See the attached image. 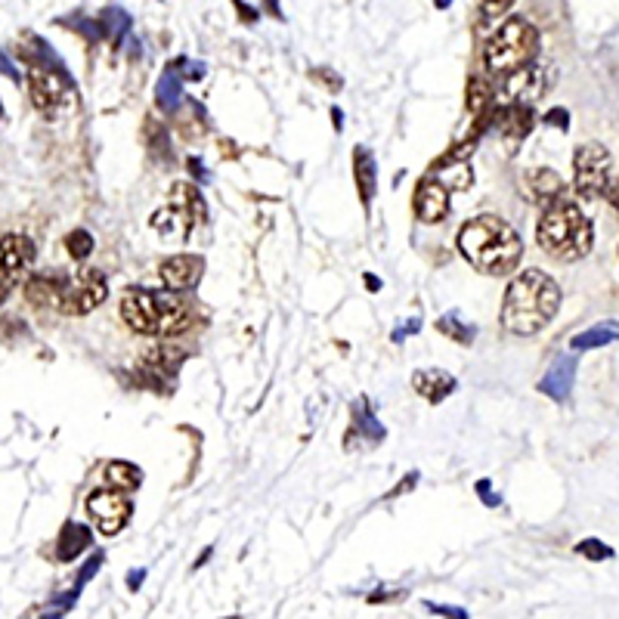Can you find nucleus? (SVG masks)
Masks as SVG:
<instances>
[{
	"instance_id": "4468645a",
	"label": "nucleus",
	"mask_w": 619,
	"mask_h": 619,
	"mask_svg": "<svg viewBox=\"0 0 619 619\" xmlns=\"http://www.w3.org/2000/svg\"><path fill=\"white\" fill-rule=\"evenodd\" d=\"M449 214V189H443L437 180H425L415 189V217L421 223H440Z\"/></svg>"
},
{
	"instance_id": "ddd939ff",
	"label": "nucleus",
	"mask_w": 619,
	"mask_h": 619,
	"mask_svg": "<svg viewBox=\"0 0 619 619\" xmlns=\"http://www.w3.org/2000/svg\"><path fill=\"white\" fill-rule=\"evenodd\" d=\"M62 93H65V87L53 72H47V69H31L28 72V96H31V103H35L38 112L53 115L62 106Z\"/></svg>"
},
{
	"instance_id": "2eb2a0df",
	"label": "nucleus",
	"mask_w": 619,
	"mask_h": 619,
	"mask_svg": "<svg viewBox=\"0 0 619 619\" xmlns=\"http://www.w3.org/2000/svg\"><path fill=\"white\" fill-rule=\"evenodd\" d=\"M527 192H530V199L542 208L548 205H555V202H564V180L558 171H551V168H533L527 171Z\"/></svg>"
},
{
	"instance_id": "5701e85b",
	"label": "nucleus",
	"mask_w": 619,
	"mask_h": 619,
	"mask_svg": "<svg viewBox=\"0 0 619 619\" xmlns=\"http://www.w3.org/2000/svg\"><path fill=\"white\" fill-rule=\"evenodd\" d=\"M106 480H109L112 490L127 493V490H137L143 474H140L137 465H130V462H109V465H106Z\"/></svg>"
},
{
	"instance_id": "0eeeda50",
	"label": "nucleus",
	"mask_w": 619,
	"mask_h": 619,
	"mask_svg": "<svg viewBox=\"0 0 619 619\" xmlns=\"http://www.w3.org/2000/svg\"><path fill=\"white\" fill-rule=\"evenodd\" d=\"M87 514L93 517L96 530L103 536H118L130 520V502L121 490H96L87 499Z\"/></svg>"
},
{
	"instance_id": "a211bd4d",
	"label": "nucleus",
	"mask_w": 619,
	"mask_h": 619,
	"mask_svg": "<svg viewBox=\"0 0 619 619\" xmlns=\"http://www.w3.org/2000/svg\"><path fill=\"white\" fill-rule=\"evenodd\" d=\"M455 381L449 372H443V369H421V372H415L412 375V387L418 390L421 397H425L428 403H443L452 390H455Z\"/></svg>"
},
{
	"instance_id": "9d476101",
	"label": "nucleus",
	"mask_w": 619,
	"mask_h": 619,
	"mask_svg": "<svg viewBox=\"0 0 619 619\" xmlns=\"http://www.w3.org/2000/svg\"><path fill=\"white\" fill-rule=\"evenodd\" d=\"M121 316L130 332L158 335V298L149 288H127L121 298Z\"/></svg>"
},
{
	"instance_id": "a878e982",
	"label": "nucleus",
	"mask_w": 619,
	"mask_h": 619,
	"mask_svg": "<svg viewBox=\"0 0 619 619\" xmlns=\"http://www.w3.org/2000/svg\"><path fill=\"white\" fill-rule=\"evenodd\" d=\"M437 329H440L446 338H452V341H462V344H471V335H474L471 325L459 322L455 316H443V319L437 322Z\"/></svg>"
},
{
	"instance_id": "c9c22d12",
	"label": "nucleus",
	"mask_w": 619,
	"mask_h": 619,
	"mask_svg": "<svg viewBox=\"0 0 619 619\" xmlns=\"http://www.w3.org/2000/svg\"><path fill=\"white\" fill-rule=\"evenodd\" d=\"M7 291H10V288H7L4 282H0V304H4V301H7Z\"/></svg>"
},
{
	"instance_id": "f8f14e48",
	"label": "nucleus",
	"mask_w": 619,
	"mask_h": 619,
	"mask_svg": "<svg viewBox=\"0 0 619 619\" xmlns=\"http://www.w3.org/2000/svg\"><path fill=\"white\" fill-rule=\"evenodd\" d=\"M69 279L59 273H38L25 279V301L35 304L41 310H59L65 301V291H69Z\"/></svg>"
},
{
	"instance_id": "c756f323",
	"label": "nucleus",
	"mask_w": 619,
	"mask_h": 619,
	"mask_svg": "<svg viewBox=\"0 0 619 619\" xmlns=\"http://www.w3.org/2000/svg\"><path fill=\"white\" fill-rule=\"evenodd\" d=\"M428 607H431V613H440V616H446V619H468L465 610H449L446 604H428Z\"/></svg>"
},
{
	"instance_id": "1a4fd4ad",
	"label": "nucleus",
	"mask_w": 619,
	"mask_h": 619,
	"mask_svg": "<svg viewBox=\"0 0 619 619\" xmlns=\"http://www.w3.org/2000/svg\"><path fill=\"white\" fill-rule=\"evenodd\" d=\"M35 242H31L28 236L22 233H10L0 239V282H4L7 288L13 282H22L31 270V264H35Z\"/></svg>"
},
{
	"instance_id": "aec40b11",
	"label": "nucleus",
	"mask_w": 619,
	"mask_h": 619,
	"mask_svg": "<svg viewBox=\"0 0 619 619\" xmlns=\"http://www.w3.org/2000/svg\"><path fill=\"white\" fill-rule=\"evenodd\" d=\"M353 177H356V189H360L363 205L369 208L372 199H375V186H378V180H375V158H372V152L363 149V146H356V149H353Z\"/></svg>"
},
{
	"instance_id": "9b49d317",
	"label": "nucleus",
	"mask_w": 619,
	"mask_h": 619,
	"mask_svg": "<svg viewBox=\"0 0 619 619\" xmlns=\"http://www.w3.org/2000/svg\"><path fill=\"white\" fill-rule=\"evenodd\" d=\"M202 273H205V260L199 254H177L158 267V276L168 291H189L192 285H199Z\"/></svg>"
},
{
	"instance_id": "2f4dec72",
	"label": "nucleus",
	"mask_w": 619,
	"mask_h": 619,
	"mask_svg": "<svg viewBox=\"0 0 619 619\" xmlns=\"http://www.w3.org/2000/svg\"><path fill=\"white\" fill-rule=\"evenodd\" d=\"M477 493H480L486 502H490V505H499V496H493V490H490V480H480V483H477Z\"/></svg>"
},
{
	"instance_id": "f257e3e1",
	"label": "nucleus",
	"mask_w": 619,
	"mask_h": 619,
	"mask_svg": "<svg viewBox=\"0 0 619 619\" xmlns=\"http://www.w3.org/2000/svg\"><path fill=\"white\" fill-rule=\"evenodd\" d=\"M558 307H561L558 282L542 270H527V273H520L505 291L502 325L511 335L527 338V335L542 332L545 325L558 316Z\"/></svg>"
},
{
	"instance_id": "e433bc0d",
	"label": "nucleus",
	"mask_w": 619,
	"mask_h": 619,
	"mask_svg": "<svg viewBox=\"0 0 619 619\" xmlns=\"http://www.w3.org/2000/svg\"><path fill=\"white\" fill-rule=\"evenodd\" d=\"M0 115H4V106H0Z\"/></svg>"
},
{
	"instance_id": "bb28decb",
	"label": "nucleus",
	"mask_w": 619,
	"mask_h": 619,
	"mask_svg": "<svg viewBox=\"0 0 619 619\" xmlns=\"http://www.w3.org/2000/svg\"><path fill=\"white\" fill-rule=\"evenodd\" d=\"M158 100L165 103V106H174L180 100V78H177L174 69H168L165 78L158 81Z\"/></svg>"
},
{
	"instance_id": "f704fd0d",
	"label": "nucleus",
	"mask_w": 619,
	"mask_h": 619,
	"mask_svg": "<svg viewBox=\"0 0 619 619\" xmlns=\"http://www.w3.org/2000/svg\"><path fill=\"white\" fill-rule=\"evenodd\" d=\"M366 282H369V291H378V288H381V282H378V279H375L372 273L366 276Z\"/></svg>"
},
{
	"instance_id": "393cba45",
	"label": "nucleus",
	"mask_w": 619,
	"mask_h": 619,
	"mask_svg": "<svg viewBox=\"0 0 619 619\" xmlns=\"http://www.w3.org/2000/svg\"><path fill=\"white\" fill-rule=\"evenodd\" d=\"M65 251H69L72 260H87L90 251H93V236L87 230H75L65 236Z\"/></svg>"
},
{
	"instance_id": "7c9ffc66",
	"label": "nucleus",
	"mask_w": 619,
	"mask_h": 619,
	"mask_svg": "<svg viewBox=\"0 0 619 619\" xmlns=\"http://www.w3.org/2000/svg\"><path fill=\"white\" fill-rule=\"evenodd\" d=\"M545 121H548V124H555V127H561V130H567V124H570V118H567V112H564V109H555V112H551Z\"/></svg>"
},
{
	"instance_id": "cd10ccee",
	"label": "nucleus",
	"mask_w": 619,
	"mask_h": 619,
	"mask_svg": "<svg viewBox=\"0 0 619 619\" xmlns=\"http://www.w3.org/2000/svg\"><path fill=\"white\" fill-rule=\"evenodd\" d=\"M576 551H579L582 558H589V561H607V558H613V548H607V545L598 542V539H585V542H579Z\"/></svg>"
},
{
	"instance_id": "20e7f679",
	"label": "nucleus",
	"mask_w": 619,
	"mask_h": 619,
	"mask_svg": "<svg viewBox=\"0 0 619 619\" xmlns=\"http://www.w3.org/2000/svg\"><path fill=\"white\" fill-rule=\"evenodd\" d=\"M539 53V31L524 16H511L496 28V35L486 41V69L493 75H514L530 69Z\"/></svg>"
},
{
	"instance_id": "72a5a7b5",
	"label": "nucleus",
	"mask_w": 619,
	"mask_h": 619,
	"mask_svg": "<svg viewBox=\"0 0 619 619\" xmlns=\"http://www.w3.org/2000/svg\"><path fill=\"white\" fill-rule=\"evenodd\" d=\"M607 195H610V205H613V208L619 211V186H613V189H610Z\"/></svg>"
},
{
	"instance_id": "f3484780",
	"label": "nucleus",
	"mask_w": 619,
	"mask_h": 619,
	"mask_svg": "<svg viewBox=\"0 0 619 619\" xmlns=\"http://www.w3.org/2000/svg\"><path fill=\"white\" fill-rule=\"evenodd\" d=\"M158 298V335H177L189 325V307L177 298V291H155Z\"/></svg>"
},
{
	"instance_id": "6ab92c4d",
	"label": "nucleus",
	"mask_w": 619,
	"mask_h": 619,
	"mask_svg": "<svg viewBox=\"0 0 619 619\" xmlns=\"http://www.w3.org/2000/svg\"><path fill=\"white\" fill-rule=\"evenodd\" d=\"M431 180H437L443 189H449V192H465V189H471V183H474V171H471V165L468 161H459V158H440V165L431 171Z\"/></svg>"
},
{
	"instance_id": "473e14b6",
	"label": "nucleus",
	"mask_w": 619,
	"mask_h": 619,
	"mask_svg": "<svg viewBox=\"0 0 619 619\" xmlns=\"http://www.w3.org/2000/svg\"><path fill=\"white\" fill-rule=\"evenodd\" d=\"M146 576V570H137V573H130V589H140V579Z\"/></svg>"
},
{
	"instance_id": "423d86ee",
	"label": "nucleus",
	"mask_w": 619,
	"mask_h": 619,
	"mask_svg": "<svg viewBox=\"0 0 619 619\" xmlns=\"http://www.w3.org/2000/svg\"><path fill=\"white\" fill-rule=\"evenodd\" d=\"M573 186L585 202L610 192V152L601 143H585L573 155Z\"/></svg>"
},
{
	"instance_id": "6e6552de",
	"label": "nucleus",
	"mask_w": 619,
	"mask_h": 619,
	"mask_svg": "<svg viewBox=\"0 0 619 619\" xmlns=\"http://www.w3.org/2000/svg\"><path fill=\"white\" fill-rule=\"evenodd\" d=\"M109 295L106 288V276L100 270H84L78 276V282L69 285V291H65V301L59 307V313L65 316H84L90 310H96Z\"/></svg>"
},
{
	"instance_id": "dca6fc26",
	"label": "nucleus",
	"mask_w": 619,
	"mask_h": 619,
	"mask_svg": "<svg viewBox=\"0 0 619 619\" xmlns=\"http://www.w3.org/2000/svg\"><path fill=\"white\" fill-rule=\"evenodd\" d=\"M573 381H576V360L573 356H561V360L542 375L539 390L555 403H564L570 397V390H573Z\"/></svg>"
},
{
	"instance_id": "f03ea898",
	"label": "nucleus",
	"mask_w": 619,
	"mask_h": 619,
	"mask_svg": "<svg viewBox=\"0 0 619 619\" xmlns=\"http://www.w3.org/2000/svg\"><path fill=\"white\" fill-rule=\"evenodd\" d=\"M459 251L465 254V260L474 270H480L486 276H508L520 264L524 245H520V236L505 220H499L493 214H483V217H474L462 226Z\"/></svg>"
},
{
	"instance_id": "4be33fe9",
	"label": "nucleus",
	"mask_w": 619,
	"mask_h": 619,
	"mask_svg": "<svg viewBox=\"0 0 619 619\" xmlns=\"http://www.w3.org/2000/svg\"><path fill=\"white\" fill-rule=\"evenodd\" d=\"M619 338V325L616 322H604V325H595V329L582 332L573 338V350H598V347H607Z\"/></svg>"
},
{
	"instance_id": "412c9836",
	"label": "nucleus",
	"mask_w": 619,
	"mask_h": 619,
	"mask_svg": "<svg viewBox=\"0 0 619 619\" xmlns=\"http://www.w3.org/2000/svg\"><path fill=\"white\" fill-rule=\"evenodd\" d=\"M87 545H90V530L81 527V524H69V527L62 530V536H59V558L62 561H75Z\"/></svg>"
},
{
	"instance_id": "39448f33",
	"label": "nucleus",
	"mask_w": 619,
	"mask_h": 619,
	"mask_svg": "<svg viewBox=\"0 0 619 619\" xmlns=\"http://www.w3.org/2000/svg\"><path fill=\"white\" fill-rule=\"evenodd\" d=\"M195 220H205V202H202L199 189L192 183H174L168 205H161L149 223H152V230L165 239H186Z\"/></svg>"
},
{
	"instance_id": "b1692460",
	"label": "nucleus",
	"mask_w": 619,
	"mask_h": 619,
	"mask_svg": "<svg viewBox=\"0 0 619 619\" xmlns=\"http://www.w3.org/2000/svg\"><path fill=\"white\" fill-rule=\"evenodd\" d=\"M490 103H493V84L486 78H471L468 81V112L483 115V112H490Z\"/></svg>"
},
{
	"instance_id": "7ed1b4c3",
	"label": "nucleus",
	"mask_w": 619,
	"mask_h": 619,
	"mask_svg": "<svg viewBox=\"0 0 619 619\" xmlns=\"http://www.w3.org/2000/svg\"><path fill=\"white\" fill-rule=\"evenodd\" d=\"M592 220L573 202L548 205L536 226V242L545 254L558 260H582L592 251Z\"/></svg>"
},
{
	"instance_id": "c85d7f7f",
	"label": "nucleus",
	"mask_w": 619,
	"mask_h": 619,
	"mask_svg": "<svg viewBox=\"0 0 619 619\" xmlns=\"http://www.w3.org/2000/svg\"><path fill=\"white\" fill-rule=\"evenodd\" d=\"M511 4L514 0H480V7H483L486 16H502Z\"/></svg>"
}]
</instances>
